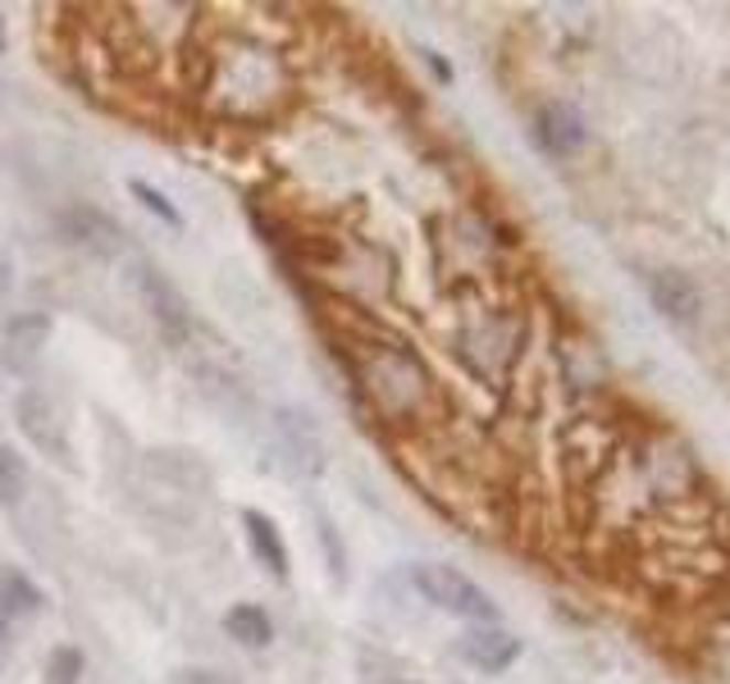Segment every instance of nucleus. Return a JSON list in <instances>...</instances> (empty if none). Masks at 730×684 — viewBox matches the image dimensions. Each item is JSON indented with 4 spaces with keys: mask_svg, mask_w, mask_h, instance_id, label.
Listing matches in <instances>:
<instances>
[{
    "mask_svg": "<svg viewBox=\"0 0 730 684\" xmlns=\"http://www.w3.org/2000/svg\"><path fill=\"white\" fill-rule=\"evenodd\" d=\"M0 51H6V19H0Z\"/></svg>",
    "mask_w": 730,
    "mask_h": 684,
    "instance_id": "obj_23",
    "label": "nucleus"
},
{
    "mask_svg": "<svg viewBox=\"0 0 730 684\" xmlns=\"http://www.w3.org/2000/svg\"><path fill=\"white\" fill-rule=\"evenodd\" d=\"M128 284H132V292H138L142 306L151 311L155 329L170 338L174 348H179V342H187V333H192V306H187V297L170 284V274H160L151 260H132Z\"/></svg>",
    "mask_w": 730,
    "mask_h": 684,
    "instance_id": "obj_5",
    "label": "nucleus"
},
{
    "mask_svg": "<svg viewBox=\"0 0 730 684\" xmlns=\"http://www.w3.org/2000/svg\"><path fill=\"white\" fill-rule=\"evenodd\" d=\"M525 348V320L516 311H484L457 329V356L484 384H497Z\"/></svg>",
    "mask_w": 730,
    "mask_h": 684,
    "instance_id": "obj_3",
    "label": "nucleus"
},
{
    "mask_svg": "<svg viewBox=\"0 0 730 684\" xmlns=\"http://www.w3.org/2000/svg\"><path fill=\"white\" fill-rule=\"evenodd\" d=\"M42 602H46L42 589L32 585L23 570H14V566L0 570V626H14V621H23V616H37Z\"/></svg>",
    "mask_w": 730,
    "mask_h": 684,
    "instance_id": "obj_13",
    "label": "nucleus"
},
{
    "mask_svg": "<svg viewBox=\"0 0 730 684\" xmlns=\"http://www.w3.org/2000/svg\"><path fill=\"white\" fill-rule=\"evenodd\" d=\"M46 342H51V316L19 311L6 320V352L10 356H42Z\"/></svg>",
    "mask_w": 730,
    "mask_h": 684,
    "instance_id": "obj_15",
    "label": "nucleus"
},
{
    "mask_svg": "<svg viewBox=\"0 0 730 684\" xmlns=\"http://www.w3.org/2000/svg\"><path fill=\"white\" fill-rule=\"evenodd\" d=\"M648 297H653L657 311L667 316V320H676V324H694V320L704 316V292L680 269H657L653 279H648Z\"/></svg>",
    "mask_w": 730,
    "mask_h": 684,
    "instance_id": "obj_10",
    "label": "nucleus"
},
{
    "mask_svg": "<svg viewBox=\"0 0 730 684\" xmlns=\"http://www.w3.org/2000/svg\"><path fill=\"white\" fill-rule=\"evenodd\" d=\"M535 132H539V147L548 156H576L589 142V128H584L580 110L567 106V100H548V106L535 115Z\"/></svg>",
    "mask_w": 730,
    "mask_h": 684,
    "instance_id": "obj_11",
    "label": "nucleus"
},
{
    "mask_svg": "<svg viewBox=\"0 0 730 684\" xmlns=\"http://www.w3.org/2000/svg\"><path fill=\"white\" fill-rule=\"evenodd\" d=\"M275 434H279L283 466H288L292 474H320V466H324V442H320L315 425L302 416V410H279V416H275Z\"/></svg>",
    "mask_w": 730,
    "mask_h": 684,
    "instance_id": "obj_8",
    "label": "nucleus"
},
{
    "mask_svg": "<svg viewBox=\"0 0 730 684\" xmlns=\"http://www.w3.org/2000/svg\"><path fill=\"white\" fill-rule=\"evenodd\" d=\"M14 288V269H10V260L6 256H0V297H6Z\"/></svg>",
    "mask_w": 730,
    "mask_h": 684,
    "instance_id": "obj_19",
    "label": "nucleus"
},
{
    "mask_svg": "<svg viewBox=\"0 0 730 684\" xmlns=\"http://www.w3.org/2000/svg\"><path fill=\"white\" fill-rule=\"evenodd\" d=\"M183 684H224L219 675H211V671H187V680Z\"/></svg>",
    "mask_w": 730,
    "mask_h": 684,
    "instance_id": "obj_20",
    "label": "nucleus"
},
{
    "mask_svg": "<svg viewBox=\"0 0 730 684\" xmlns=\"http://www.w3.org/2000/svg\"><path fill=\"white\" fill-rule=\"evenodd\" d=\"M83 653L74 643H60L51 648V658H46V684H78L83 680Z\"/></svg>",
    "mask_w": 730,
    "mask_h": 684,
    "instance_id": "obj_18",
    "label": "nucleus"
},
{
    "mask_svg": "<svg viewBox=\"0 0 730 684\" xmlns=\"http://www.w3.org/2000/svg\"><path fill=\"white\" fill-rule=\"evenodd\" d=\"M425 60H429V68H434V74H439V78H443V83H448V78H452V74H448V64H443V60H439V55H434V51H425Z\"/></svg>",
    "mask_w": 730,
    "mask_h": 684,
    "instance_id": "obj_21",
    "label": "nucleus"
},
{
    "mask_svg": "<svg viewBox=\"0 0 730 684\" xmlns=\"http://www.w3.org/2000/svg\"><path fill=\"white\" fill-rule=\"evenodd\" d=\"M411 585L429 607L461 616V621H471V626H497V602L475 585L471 575H461L457 566L420 562V566H411Z\"/></svg>",
    "mask_w": 730,
    "mask_h": 684,
    "instance_id": "obj_4",
    "label": "nucleus"
},
{
    "mask_svg": "<svg viewBox=\"0 0 730 684\" xmlns=\"http://www.w3.org/2000/svg\"><path fill=\"white\" fill-rule=\"evenodd\" d=\"M14 425H19V434H23L46 461H55V466H74L69 434H64V425H60V416H55V406H51L46 393L23 388V393L14 397Z\"/></svg>",
    "mask_w": 730,
    "mask_h": 684,
    "instance_id": "obj_6",
    "label": "nucleus"
},
{
    "mask_svg": "<svg viewBox=\"0 0 730 684\" xmlns=\"http://www.w3.org/2000/svg\"><path fill=\"white\" fill-rule=\"evenodd\" d=\"M243 534H247L251 557L265 566V575L288 579V543H283L279 525H275L270 516H265V511H256V506L243 511Z\"/></svg>",
    "mask_w": 730,
    "mask_h": 684,
    "instance_id": "obj_12",
    "label": "nucleus"
},
{
    "mask_svg": "<svg viewBox=\"0 0 730 684\" xmlns=\"http://www.w3.org/2000/svg\"><path fill=\"white\" fill-rule=\"evenodd\" d=\"M6 634H10V626H0V666H6V648H10V639H6Z\"/></svg>",
    "mask_w": 730,
    "mask_h": 684,
    "instance_id": "obj_22",
    "label": "nucleus"
},
{
    "mask_svg": "<svg viewBox=\"0 0 730 684\" xmlns=\"http://www.w3.org/2000/svg\"><path fill=\"white\" fill-rule=\"evenodd\" d=\"M288 68L279 51L256 42H228L211 55L202 92L224 115H265L288 96Z\"/></svg>",
    "mask_w": 730,
    "mask_h": 684,
    "instance_id": "obj_2",
    "label": "nucleus"
},
{
    "mask_svg": "<svg viewBox=\"0 0 730 684\" xmlns=\"http://www.w3.org/2000/svg\"><path fill=\"white\" fill-rule=\"evenodd\" d=\"M457 653L466 658L475 671L497 675V671H507L520 658V639L512 630H503V626H471L466 634H461Z\"/></svg>",
    "mask_w": 730,
    "mask_h": 684,
    "instance_id": "obj_9",
    "label": "nucleus"
},
{
    "mask_svg": "<svg viewBox=\"0 0 730 684\" xmlns=\"http://www.w3.org/2000/svg\"><path fill=\"white\" fill-rule=\"evenodd\" d=\"M224 634L234 643H243V648H251V653H260V648H270L275 626L256 602H234L224 611Z\"/></svg>",
    "mask_w": 730,
    "mask_h": 684,
    "instance_id": "obj_14",
    "label": "nucleus"
},
{
    "mask_svg": "<svg viewBox=\"0 0 730 684\" xmlns=\"http://www.w3.org/2000/svg\"><path fill=\"white\" fill-rule=\"evenodd\" d=\"M352 380L361 402L371 406V416L393 425V429H411L425 425L439 406V384L429 365L407 348V342H361L352 348Z\"/></svg>",
    "mask_w": 730,
    "mask_h": 684,
    "instance_id": "obj_1",
    "label": "nucleus"
},
{
    "mask_svg": "<svg viewBox=\"0 0 730 684\" xmlns=\"http://www.w3.org/2000/svg\"><path fill=\"white\" fill-rule=\"evenodd\" d=\"M28 484H32L28 461H23L14 448H0V506H6V511H19L23 498H28Z\"/></svg>",
    "mask_w": 730,
    "mask_h": 684,
    "instance_id": "obj_16",
    "label": "nucleus"
},
{
    "mask_svg": "<svg viewBox=\"0 0 730 684\" xmlns=\"http://www.w3.org/2000/svg\"><path fill=\"white\" fill-rule=\"evenodd\" d=\"M55 233H60V243H69L87 256H101V260L124 252V224L106 211H96V205H64L55 215Z\"/></svg>",
    "mask_w": 730,
    "mask_h": 684,
    "instance_id": "obj_7",
    "label": "nucleus"
},
{
    "mask_svg": "<svg viewBox=\"0 0 730 684\" xmlns=\"http://www.w3.org/2000/svg\"><path fill=\"white\" fill-rule=\"evenodd\" d=\"M128 196L138 201L147 215H155L160 224H170V228H183V211H179V205H174L170 196H164L160 188H151L147 179H128Z\"/></svg>",
    "mask_w": 730,
    "mask_h": 684,
    "instance_id": "obj_17",
    "label": "nucleus"
}]
</instances>
